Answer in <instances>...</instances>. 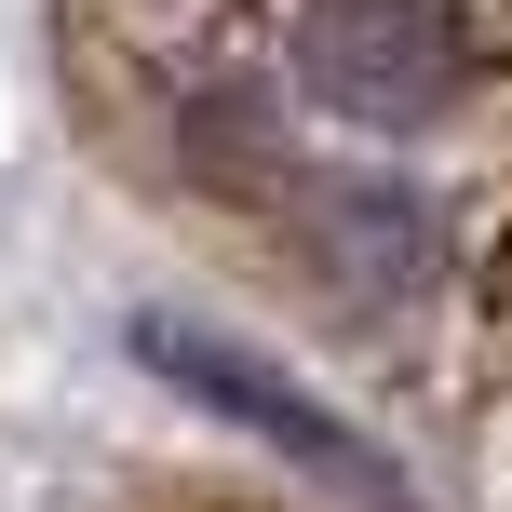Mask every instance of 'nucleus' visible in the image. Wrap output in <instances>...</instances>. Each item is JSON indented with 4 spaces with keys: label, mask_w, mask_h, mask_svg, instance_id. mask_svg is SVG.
Segmentation results:
<instances>
[{
    "label": "nucleus",
    "mask_w": 512,
    "mask_h": 512,
    "mask_svg": "<svg viewBox=\"0 0 512 512\" xmlns=\"http://www.w3.org/2000/svg\"><path fill=\"white\" fill-rule=\"evenodd\" d=\"M135 364H149L162 391H189L203 418H230V432H256L270 459L324 472L337 499H364V512H418V486H405V472H391V459H378V445H364V432H351L337 405H310V391L283 378V364L230 351V337H189V324H162V310L135 324Z\"/></svg>",
    "instance_id": "f257e3e1"
},
{
    "label": "nucleus",
    "mask_w": 512,
    "mask_h": 512,
    "mask_svg": "<svg viewBox=\"0 0 512 512\" xmlns=\"http://www.w3.org/2000/svg\"><path fill=\"white\" fill-rule=\"evenodd\" d=\"M283 68H297L310 108H337V122H364V135H405V122H432V108H459V81L486 68V41H472L459 14H310L297 41H283Z\"/></svg>",
    "instance_id": "f03ea898"
}]
</instances>
